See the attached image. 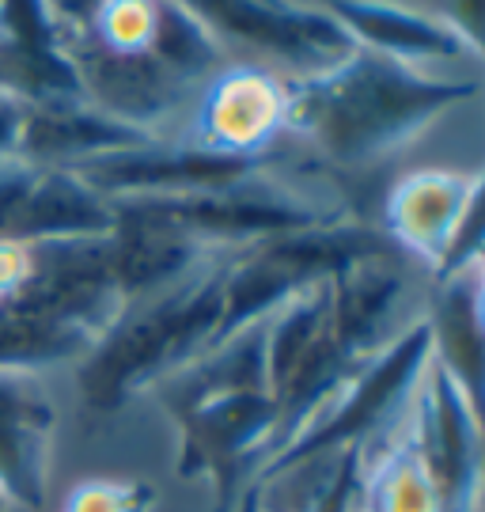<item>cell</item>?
<instances>
[{
	"label": "cell",
	"instance_id": "3957f363",
	"mask_svg": "<svg viewBox=\"0 0 485 512\" xmlns=\"http://www.w3.org/2000/svg\"><path fill=\"white\" fill-rule=\"evenodd\" d=\"M383 255H398V247L376 224H364L357 217L292 232V236L262 239L254 247L235 251L224 270V319H220L216 342L270 319L288 300H296L323 281H334L349 266Z\"/></svg>",
	"mask_w": 485,
	"mask_h": 512
},
{
	"label": "cell",
	"instance_id": "9c48e42d",
	"mask_svg": "<svg viewBox=\"0 0 485 512\" xmlns=\"http://www.w3.org/2000/svg\"><path fill=\"white\" fill-rule=\"evenodd\" d=\"M281 133H288V80L270 65H224L201 84L190 145L262 160Z\"/></svg>",
	"mask_w": 485,
	"mask_h": 512
},
{
	"label": "cell",
	"instance_id": "4fadbf2b",
	"mask_svg": "<svg viewBox=\"0 0 485 512\" xmlns=\"http://www.w3.org/2000/svg\"><path fill=\"white\" fill-rule=\"evenodd\" d=\"M421 315H410V277L398 255L357 262L330 281V323L360 365L383 353Z\"/></svg>",
	"mask_w": 485,
	"mask_h": 512
},
{
	"label": "cell",
	"instance_id": "ac0fdd59",
	"mask_svg": "<svg viewBox=\"0 0 485 512\" xmlns=\"http://www.w3.org/2000/svg\"><path fill=\"white\" fill-rule=\"evenodd\" d=\"M160 27V4L152 0H107L95 4L88 16V35L114 57H144L152 54Z\"/></svg>",
	"mask_w": 485,
	"mask_h": 512
},
{
	"label": "cell",
	"instance_id": "5b68a950",
	"mask_svg": "<svg viewBox=\"0 0 485 512\" xmlns=\"http://www.w3.org/2000/svg\"><path fill=\"white\" fill-rule=\"evenodd\" d=\"M357 368L360 361L345 353L330 323V281L307 289L296 300H288L277 315H270L266 380H270L277 425L258 471L323 414L330 399L353 380Z\"/></svg>",
	"mask_w": 485,
	"mask_h": 512
},
{
	"label": "cell",
	"instance_id": "d6986e66",
	"mask_svg": "<svg viewBox=\"0 0 485 512\" xmlns=\"http://www.w3.org/2000/svg\"><path fill=\"white\" fill-rule=\"evenodd\" d=\"M156 490L144 482H107L91 478L72 486L65 497V512H152Z\"/></svg>",
	"mask_w": 485,
	"mask_h": 512
},
{
	"label": "cell",
	"instance_id": "7402d4cb",
	"mask_svg": "<svg viewBox=\"0 0 485 512\" xmlns=\"http://www.w3.org/2000/svg\"><path fill=\"white\" fill-rule=\"evenodd\" d=\"M432 16H440L455 35L467 42V50L485 61V4H429Z\"/></svg>",
	"mask_w": 485,
	"mask_h": 512
},
{
	"label": "cell",
	"instance_id": "7c38bea8",
	"mask_svg": "<svg viewBox=\"0 0 485 512\" xmlns=\"http://www.w3.org/2000/svg\"><path fill=\"white\" fill-rule=\"evenodd\" d=\"M118 232V205L91 190L76 171H35L27 167L0 236L46 247V243H88Z\"/></svg>",
	"mask_w": 485,
	"mask_h": 512
},
{
	"label": "cell",
	"instance_id": "277c9868",
	"mask_svg": "<svg viewBox=\"0 0 485 512\" xmlns=\"http://www.w3.org/2000/svg\"><path fill=\"white\" fill-rule=\"evenodd\" d=\"M432 361V334L429 319L421 315L414 327H406L391 346L376 353L372 361L353 372V380L330 399L319 418L307 425L300 437L285 444L277 456L251 478L247 490H258L285 475L300 463H311L319 456H334V452H349L360 448V456L368 448H376L383 437H391L402 418L410 414L414 391L425 376Z\"/></svg>",
	"mask_w": 485,
	"mask_h": 512
},
{
	"label": "cell",
	"instance_id": "44dd1931",
	"mask_svg": "<svg viewBox=\"0 0 485 512\" xmlns=\"http://www.w3.org/2000/svg\"><path fill=\"white\" fill-rule=\"evenodd\" d=\"M38 270V247L0 236V300L23 293Z\"/></svg>",
	"mask_w": 485,
	"mask_h": 512
},
{
	"label": "cell",
	"instance_id": "8992f818",
	"mask_svg": "<svg viewBox=\"0 0 485 512\" xmlns=\"http://www.w3.org/2000/svg\"><path fill=\"white\" fill-rule=\"evenodd\" d=\"M220 42H247L251 50L285 69L288 84L334 73L360 46L326 4H285V0H213L194 4ZM273 69V73H277Z\"/></svg>",
	"mask_w": 485,
	"mask_h": 512
},
{
	"label": "cell",
	"instance_id": "d4e9b609",
	"mask_svg": "<svg viewBox=\"0 0 485 512\" xmlns=\"http://www.w3.org/2000/svg\"><path fill=\"white\" fill-rule=\"evenodd\" d=\"M12 509V505H8V501H4V497H0V512H8Z\"/></svg>",
	"mask_w": 485,
	"mask_h": 512
},
{
	"label": "cell",
	"instance_id": "52a82bcc",
	"mask_svg": "<svg viewBox=\"0 0 485 512\" xmlns=\"http://www.w3.org/2000/svg\"><path fill=\"white\" fill-rule=\"evenodd\" d=\"M175 421L182 437L179 475H205L216 486V512H235L273 440V399L266 391L213 395Z\"/></svg>",
	"mask_w": 485,
	"mask_h": 512
},
{
	"label": "cell",
	"instance_id": "7a4b0ae2",
	"mask_svg": "<svg viewBox=\"0 0 485 512\" xmlns=\"http://www.w3.org/2000/svg\"><path fill=\"white\" fill-rule=\"evenodd\" d=\"M232 255L235 251L209 258L167 293L126 308L107 338L91 349L84 384L95 403L114 410L144 387L163 384L213 346L224 319V270Z\"/></svg>",
	"mask_w": 485,
	"mask_h": 512
},
{
	"label": "cell",
	"instance_id": "8fae6325",
	"mask_svg": "<svg viewBox=\"0 0 485 512\" xmlns=\"http://www.w3.org/2000/svg\"><path fill=\"white\" fill-rule=\"evenodd\" d=\"M57 406L46 380L27 368H0V497L42 509L50 482Z\"/></svg>",
	"mask_w": 485,
	"mask_h": 512
},
{
	"label": "cell",
	"instance_id": "2e32d148",
	"mask_svg": "<svg viewBox=\"0 0 485 512\" xmlns=\"http://www.w3.org/2000/svg\"><path fill=\"white\" fill-rule=\"evenodd\" d=\"M425 319L432 334V361L463 391L485 437V330L474 315V266L436 277Z\"/></svg>",
	"mask_w": 485,
	"mask_h": 512
},
{
	"label": "cell",
	"instance_id": "ba28073f",
	"mask_svg": "<svg viewBox=\"0 0 485 512\" xmlns=\"http://www.w3.org/2000/svg\"><path fill=\"white\" fill-rule=\"evenodd\" d=\"M410 437L425 459L440 512L485 509V437L463 391L444 368L429 361L410 403Z\"/></svg>",
	"mask_w": 485,
	"mask_h": 512
},
{
	"label": "cell",
	"instance_id": "30bf717a",
	"mask_svg": "<svg viewBox=\"0 0 485 512\" xmlns=\"http://www.w3.org/2000/svg\"><path fill=\"white\" fill-rule=\"evenodd\" d=\"M266 160H232L198 145H167L152 141L141 148H122L76 167V175L110 202H141V198H186L216 190L235 179L254 175Z\"/></svg>",
	"mask_w": 485,
	"mask_h": 512
},
{
	"label": "cell",
	"instance_id": "6da1fadb",
	"mask_svg": "<svg viewBox=\"0 0 485 512\" xmlns=\"http://www.w3.org/2000/svg\"><path fill=\"white\" fill-rule=\"evenodd\" d=\"M482 92L478 80L440 76L357 50L334 73L288 84V133L334 167H368Z\"/></svg>",
	"mask_w": 485,
	"mask_h": 512
},
{
	"label": "cell",
	"instance_id": "cb8c5ba5",
	"mask_svg": "<svg viewBox=\"0 0 485 512\" xmlns=\"http://www.w3.org/2000/svg\"><path fill=\"white\" fill-rule=\"evenodd\" d=\"M474 315H478V323L485 330V258L474 262Z\"/></svg>",
	"mask_w": 485,
	"mask_h": 512
},
{
	"label": "cell",
	"instance_id": "e0dca14e",
	"mask_svg": "<svg viewBox=\"0 0 485 512\" xmlns=\"http://www.w3.org/2000/svg\"><path fill=\"white\" fill-rule=\"evenodd\" d=\"M360 512H440V497L432 486L425 459L417 456L410 437V414L402 418L391 437L360 456Z\"/></svg>",
	"mask_w": 485,
	"mask_h": 512
},
{
	"label": "cell",
	"instance_id": "603a6c76",
	"mask_svg": "<svg viewBox=\"0 0 485 512\" xmlns=\"http://www.w3.org/2000/svg\"><path fill=\"white\" fill-rule=\"evenodd\" d=\"M27 118H31V107H27L23 99H16L12 92L0 88V171L19 164V148H23Z\"/></svg>",
	"mask_w": 485,
	"mask_h": 512
},
{
	"label": "cell",
	"instance_id": "9a60e30c",
	"mask_svg": "<svg viewBox=\"0 0 485 512\" xmlns=\"http://www.w3.org/2000/svg\"><path fill=\"white\" fill-rule=\"evenodd\" d=\"M326 8L353 35L360 50H372V54L414 65V69L474 57L467 42L440 16H432L429 8L383 4V0H334Z\"/></svg>",
	"mask_w": 485,
	"mask_h": 512
},
{
	"label": "cell",
	"instance_id": "5bb4252c",
	"mask_svg": "<svg viewBox=\"0 0 485 512\" xmlns=\"http://www.w3.org/2000/svg\"><path fill=\"white\" fill-rule=\"evenodd\" d=\"M470 179L455 171H414L398 179L379 213V232L395 243L402 255L421 262L432 277L444 266L455 239Z\"/></svg>",
	"mask_w": 485,
	"mask_h": 512
},
{
	"label": "cell",
	"instance_id": "ffe728a7",
	"mask_svg": "<svg viewBox=\"0 0 485 512\" xmlns=\"http://www.w3.org/2000/svg\"><path fill=\"white\" fill-rule=\"evenodd\" d=\"M485 258V171L478 179H470L467 190V205H463V217H459V228H455V239L448 247V258L444 266L436 270V277H451L459 270H470L474 262Z\"/></svg>",
	"mask_w": 485,
	"mask_h": 512
}]
</instances>
